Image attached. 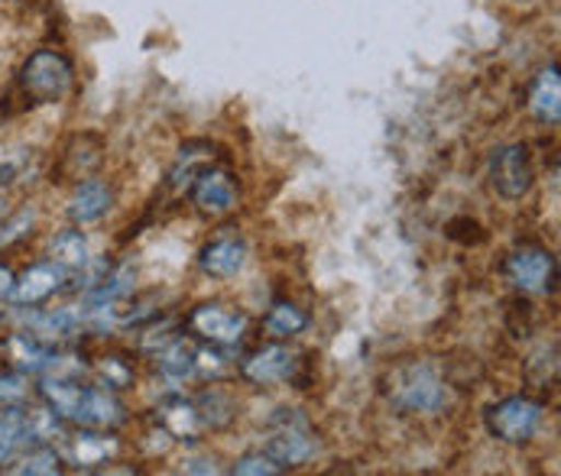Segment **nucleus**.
<instances>
[{
	"mask_svg": "<svg viewBox=\"0 0 561 476\" xmlns=\"http://www.w3.org/2000/svg\"><path fill=\"white\" fill-rule=\"evenodd\" d=\"M231 474H241V476H273V474H283V467L276 464V461H270L263 451H253V454H243L241 461L231 467Z\"/></svg>",
	"mask_w": 561,
	"mask_h": 476,
	"instance_id": "obj_24",
	"label": "nucleus"
},
{
	"mask_svg": "<svg viewBox=\"0 0 561 476\" xmlns=\"http://www.w3.org/2000/svg\"><path fill=\"white\" fill-rule=\"evenodd\" d=\"M111 205H114L111 185L101 182V178H84L76 188V195L69 198V218L76 224H94L111 211Z\"/></svg>",
	"mask_w": 561,
	"mask_h": 476,
	"instance_id": "obj_14",
	"label": "nucleus"
},
{
	"mask_svg": "<svg viewBox=\"0 0 561 476\" xmlns=\"http://www.w3.org/2000/svg\"><path fill=\"white\" fill-rule=\"evenodd\" d=\"M13 272L7 269V266H0V299H10V292H13Z\"/></svg>",
	"mask_w": 561,
	"mask_h": 476,
	"instance_id": "obj_28",
	"label": "nucleus"
},
{
	"mask_svg": "<svg viewBox=\"0 0 561 476\" xmlns=\"http://www.w3.org/2000/svg\"><path fill=\"white\" fill-rule=\"evenodd\" d=\"M299 370V353L283 347V344H266L256 347L253 353H247L241 363V373L247 383L253 386H276V383H289Z\"/></svg>",
	"mask_w": 561,
	"mask_h": 476,
	"instance_id": "obj_9",
	"label": "nucleus"
},
{
	"mask_svg": "<svg viewBox=\"0 0 561 476\" xmlns=\"http://www.w3.org/2000/svg\"><path fill=\"white\" fill-rule=\"evenodd\" d=\"M546 418V405L533 396H506L483 411L486 431L503 444H526L536 438Z\"/></svg>",
	"mask_w": 561,
	"mask_h": 476,
	"instance_id": "obj_4",
	"label": "nucleus"
},
{
	"mask_svg": "<svg viewBox=\"0 0 561 476\" xmlns=\"http://www.w3.org/2000/svg\"><path fill=\"white\" fill-rule=\"evenodd\" d=\"M529 114L546 124V127H559L561 120V79L559 66L542 69L533 88H529Z\"/></svg>",
	"mask_w": 561,
	"mask_h": 476,
	"instance_id": "obj_13",
	"label": "nucleus"
},
{
	"mask_svg": "<svg viewBox=\"0 0 561 476\" xmlns=\"http://www.w3.org/2000/svg\"><path fill=\"white\" fill-rule=\"evenodd\" d=\"M270 434L263 441V454L270 461H276L283 471L289 467H302L319 454V434L309 425V418L296 408H279L270 421Z\"/></svg>",
	"mask_w": 561,
	"mask_h": 476,
	"instance_id": "obj_2",
	"label": "nucleus"
},
{
	"mask_svg": "<svg viewBox=\"0 0 561 476\" xmlns=\"http://www.w3.org/2000/svg\"><path fill=\"white\" fill-rule=\"evenodd\" d=\"M188 324L195 334H202L205 340L211 344H238L243 334H247V315L241 312H231L225 305H198L192 315H188Z\"/></svg>",
	"mask_w": 561,
	"mask_h": 476,
	"instance_id": "obj_11",
	"label": "nucleus"
},
{
	"mask_svg": "<svg viewBox=\"0 0 561 476\" xmlns=\"http://www.w3.org/2000/svg\"><path fill=\"white\" fill-rule=\"evenodd\" d=\"M49 249H53V259L59 263V266H66L69 272L72 269H81V266H88V240L81 237L79 231H62V234H56L53 243H49Z\"/></svg>",
	"mask_w": 561,
	"mask_h": 476,
	"instance_id": "obj_22",
	"label": "nucleus"
},
{
	"mask_svg": "<svg viewBox=\"0 0 561 476\" xmlns=\"http://www.w3.org/2000/svg\"><path fill=\"white\" fill-rule=\"evenodd\" d=\"M114 454V438L107 434H94V428H88L84 434L72 438V461L79 467H91V464H107V457Z\"/></svg>",
	"mask_w": 561,
	"mask_h": 476,
	"instance_id": "obj_20",
	"label": "nucleus"
},
{
	"mask_svg": "<svg viewBox=\"0 0 561 476\" xmlns=\"http://www.w3.org/2000/svg\"><path fill=\"white\" fill-rule=\"evenodd\" d=\"M263 327L273 337H296L309 327V315L293 302H273V309L263 315Z\"/></svg>",
	"mask_w": 561,
	"mask_h": 476,
	"instance_id": "obj_18",
	"label": "nucleus"
},
{
	"mask_svg": "<svg viewBox=\"0 0 561 476\" xmlns=\"http://www.w3.org/2000/svg\"><path fill=\"white\" fill-rule=\"evenodd\" d=\"M198 266H202V272H208L215 279H234L247 266V243L241 237L211 240L202 246Z\"/></svg>",
	"mask_w": 561,
	"mask_h": 476,
	"instance_id": "obj_12",
	"label": "nucleus"
},
{
	"mask_svg": "<svg viewBox=\"0 0 561 476\" xmlns=\"http://www.w3.org/2000/svg\"><path fill=\"white\" fill-rule=\"evenodd\" d=\"M69 279V269L59 266L56 259L53 263H36L30 266L16 282H13V292H10V302L13 305H39L46 302L49 295H56L62 289V282Z\"/></svg>",
	"mask_w": 561,
	"mask_h": 476,
	"instance_id": "obj_10",
	"label": "nucleus"
},
{
	"mask_svg": "<svg viewBox=\"0 0 561 476\" xmlns=\"http://www.w3.org/2000/svg\"><path fill=\"white\" fill-rule=\"evenodd\" d=\"M101 373H104V380H107V386H111V390H124V386L134 380V373H130V370H124V367H121V360H107V363H101Z\"/></svg>",
	"mask_w": 561,
	"mask_h": 476,
	"instance_id": "obj_26",
	"label": "nucleus"
},
{
	"mask_svg": "<svg viewBox=\"0 0 561 476\" xmlns=\"http://www.w3.org/2000/svg\"><path fill=\"white\" fill-rule=\"evenodd\" d=\"M33 221H36V211H20L7 228H0V246H3V243H10V240L23 237V234H26L23 228H33Z\"/></svg>",
	"mask_w": 561,
	"mask_h": 476,
	"instance_id": "obj_25",
	"label": "nucleus"
},
{
	"mask_svg": "<svg viewBox=\"0 0 561 476\" xmlns=\"http://www.w3.org/2000/svg\"><path fill=\"white\" fill-rule=\"evenodd\" d=\"M383 393L405 415H435L448 405V386L428 360H405L383 380Z\"/></svg>",
	"mask_w": 561,
	"mask_h": 476,
	"instance_id": "obj_1",
	"label": "nucleus"
},
{
	"mask_svg": "<svg viewBox=\"0 0 561 476\" xmlns=\"http://www.w3.org/2000/svg\"><path fill=\"white\" fill-rule=\"evenodd\" d=\"M33 438V418L3 405L0 411V464L13 457L16 448H23V441Z\"/></svg>",
	"mask_w": 561,
	"mask_h": 476,
	"instance_id": "obj_17",
	"label": "nucleus"
},
{
	"mask_svg": "<svg viewBox=\"0 0 561 476\" xmlns=\"http://www.w3.org/2000/svg\"><path fill=\"white\" fill-rule=\"evenodd\" d=\"M503 276L526 295H549L559 282V263L546 246H519L506 256Z\"/></svg>",
	"mask_w": 561,
	"mask_h": 476,
	"instance_id": "obj_6",
	"label": "nucleus"
},
{
	"mask_svg": "<svg viewBox=\"0 0 561 476\" xmlns=\"http://www.w3.org/2000/svg\"><path fill=\"white\" fill-rule=\"evenodd\" d=\"M20 88L33 104H59L76 88V66L59 49H36L20 69Z\"/></svg>",
	"mask_w": 561,
	"mask_h": 476,
	"instance_id": "obj_3",
	"label": "nucleus"
},
{
	"mask_svg": "<svg viewBox=\"0 0 561 476\" xmlns=\"http://www.w3.org/2000/svg\"><path fill=\"white\" fill-rule=\"evenodd\" d=\"M23 396H26V390H23L20 376H0V405H13Z\"/></svg>",
	"mask_w": 561,
	"mask_h": 476,
	"instance_id": "obj_27",
	"label": "nucleus"
},
{
	"mask_svg": "<svg viewBox=\"0 0 561 476\" xmlns=\"http://www.w3.org/2000/svg\"><path fill=\"white\" fill-rule=\"evenodd\" d=\"M59 471H62V461H59V454L49 451V448H39V451L26 454L23 464L13 467V474H59Z\"/></svg>",
	"mask_w": 561,
	"mask_h": 476,
	"instance_id": "obj_23",
	"label": "nucleus"
},
{
	"mask_svg": "<svg viewBox=\"0 0 561 476\" xmlns=\"http://www.w3.org/2000/svg\"><path fill=\"white\" fill-rule=\"evenodd\" d=\"M195 411H198L202 428L218 431V428H228L234 421L238 402L228 396V393H221V390H205L202 396L195 398Z\"/></svg>",
	"mask_w": 561,
	"mask_h": 476,
	"instance_id": "obj_16",
	"label": "nucleus"
},
{
	"mask_svg": "<svg viewBox=\"0 0 561 476\" xmlns=\"http://www.w3.org/2000/svg\"><path fill=\"white\" fill-rule=\"evenodd\" d=\"M486 175H490V188L503 198V201H523L533 185H536V169L526 143H503L490 153L486 162Z\"/></svg>",
	"mask_w": 561,
	"mask_h": 476,
	"instance_id": "obj_5",
	"label": "nucleus"
},
{
	"mask_svg": "<svg viewBox=\"0 0 561 476\" xmlns=\"http://www.w3.org/2000/svg\"><path fill=\"white\" fill-rule=\"evenodd\" d=\"M7 353L23 373H43L59 363V353L39 334H13L7 340Z\"/></svg>",
	"mask_w": 561,
	"mask_h": 476,
	"instance_id": "obj_15",
	"label": "nucleus"
},
{
	"mask_svg": "<svg viewBox=\"0 0 561 476\" xmlns=\"http://www.w3.org/2000/svg\"><path fill=\"white\" fill-rule=\"evenodd\" d=\"M69 421H76L81 428H94V431H114V428H121L127 421V405L114 396L111 386L81 383Z\"/></svg>",
	"mask_w": 561,
	"mask_h": 476,
	"instance_id": "obj_7",
	"label": "nucleus"
},
{
	"mask_svg": "<svg viewBox=\"0 0 561 476\" xmlns=\"http://www.w3.org/2000/svg\"><path fill=\"white\" fill-rule=\"evenodd\" d=\"M160 370L169 380H175V383L188 380L195 373V347H188L179 337L169 340V347L160 353Z\"/></svg>",
	"mask_w": 561,
	"mask_h": 476,
	"instance_id": "obj_21",
	"label": "nucleus"
},
{
	"mask_svg": "<svg viewBox=\"0 0 561 476\" xmlns=\"http://www.w3.org/2000/svg\"><path fill=\"white\" fill-rule=\"evenodd\" d=\"M241 201V188L234 182L231 172L225 169H202L195 178H192V205L208 214V218H225L238 208Z\"/></svg>",
	"mask_w": 561,
	"mask_h": 476,
	"instance_id": "obj_8",
	"label": "nucleus"
},
{
	"mask_svg": "<svg viewBox=\"0 0 561 476\" xmlns=\"http://www.w3.org/2000/svg\"><path fill=\"white\" fill-rule=\"evenodd\" d=\"M162 425L172 438H192L202 421H198V411H195V402H185V398H172L160 408Z\"/></svg>",
	"mask_w": 561,
	"mask_h": 476,
	"instance_id": "obj_19",
	"label": "nucleus"
}]
</instances>
